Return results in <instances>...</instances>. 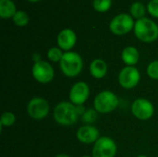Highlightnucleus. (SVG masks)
<instances>
[{"instance_id":"cd10ccee","label":"nucleus","mask_w":158,"mask_h":157,"mask_svg":"<svg viewBox=\"0 0 158 157\" xmlns=\"http://www.w3.org/2000/svg\"><path fill=\"white\" fill-rule=\"evenodd\" d=\"M137 157H148V156H146V155H138Z\"/></svg>"},{"instance_id":"f8f14e48","label":"nucleus","mask_w":158,"mask_h":157,"mask_svg":"<svg viewBox=\"0 0 158 157\" xmlns=\"http://www.w3.org/2000/svg\"><path fill=\"white\" fill-rule=\"evenodd\" d=\"M76 136L78 141L84 144H94L95 142L100 138L99 130L93 125H84L81 127L78 130Z\"/></svg>"},{"instance_id":"dca6fc26","label":"nucleus","mask_w":158,"mask_h":157,"mask_svg":"<svg viewBox=\"0 0 158 157\" xmlns=\"http://www.w3.org/2000/svg\"><path fill=\"white\" fill-rule=\"evenodd\" d=\"M17 9L12 0H0V17L2 19L13 18Z\"/></svg>"},{"instance_id":"20e7f679","label":"nucleus","mask_w":158,"mask_h":157,"mask_svg":"<svg viewBox=\"0 0 158 157\" xmlns=\"http://www.w3.org/2000/svg\"><path fill=\"white\" fill-rule=\"evenodd\" d=\"M118 97L110 91H103L94 99V108L100 114H109L113 112L118 106Z\"/></svg>"},{"instance_id":"39448f33","label":"nucleus","mask_w":158,"mask_h":157,"mask_svg":"<svg viewBox=\"0 0 158 157\" xmlns=\"http://www.w3.org/2000/svg\"><path fill=\"white\" fill-rule=\"evenodd\" d=\"M118 151L117 144L113 139L107 136L100 137L94 144L93 157H115Z\"/></svg>"},{"instance_id":"423d86ee","label":"nucleus","mask_w":158,"mask_h":157,"mask_svg":"<svg viewBox=\"0 0 158 157\" xmlns=\"http://www.w3.org/2000/svg\"><path fill=\"white\" fill-rule=\"evenodd\" d=\"M134 25L135 22L132 17L129 14L122 13L113 18L110 21L109 29L116 35H125L134 29Z\"/></svg>"},{"instance_id":"6e6552de","label":"nucleus","mask_w":158,"mask_h":157,"mask_svg":"<svg viewBox=\"0 0 158 157\" xmlns=\"http://www.w3.org/2000/svg\"><path fill=\"white\" fill-rule=\"evenodd\" d=\"M31 73L34 80L42 84L49 83L55 76V71L51 64L44 60H40L33 64Z\"/></svg>"},{"instance_id":"c85d7f7f","label":"nucleus","mask_w":158,"mask_h":157,"mask_svg":"<svg viewBox=\"0 0 158 157\" xmlns=\"http://www.w3.org/2000/svg\"><path fill=\"white\" fill-rule=\"evenodd\" d=\"M81 157H93V156H89V155H83V156Z\"/></svg>"},{"instance_id":"5701e85b","label":"nucleus","mask_w":158,"mask_h":157,"mask_svg":"<svg viewBox=\"0 0 158 157\" xmlns=\"http://www.w3.org/2000/svg\"><path fill=\"white\" fill-rule=\"evenodd\" d=\"M147 75L152 79V80H156L158 81V59L152 61L146 69Z\"/></svg>"},{"instance_id":"9b49d317","label":"nucleus","mask_w":158,"mask_h":157,"mask_svg":"<svg viewBox=\"0 0 158 157\" xmlns=\"http://www.w3.org/2000/svg\"><path fill=\"white\" fill-rule=\"evenodd\" d=\"M90 95V87L84 81L76 82L69 91V100L75 105H83L89 98Z\"/></svg>"},{"instance_id":"aec40b11","label":"nucleus","mask_w":158,"mask_h":157,"mask_svg":"<svg viewBox=\"0 0 158 157\" xmlns=\"http://www.w3.org/2000/svg\"><path fill=\"white\" fill-rule=\"evenodd\" d=\"M97 118H98V112L94 108V109H92V108L87 109L86 112L84 113V115L81 117L82 121L84 123H86L87 125L94 124L97 120Z\"/></svg>"},{"instance_id":"4be33fe9","label":"nucleus","mask_w":158,"mask_h":157,"mask_svg":"<svg viewBox=\"0 0 158 157\" xmlns=\"http://www.w3.org/2000/svg\"><path fill=\"white\" fill-rule=\"evenodd\" d=\"M16 121V117L12 112H5L1 116L0 124L3 127H11Z\"/></svg>"},{"instance_id":"bb28decb","label":"nucleus","mask_w":158,"mask_h":157,"mask_svg":"<svg viewBox=\"0 0 158 157\" xmlns=\"http://www.w3.org/2000/svg\"><path fill=\"white\" fill-rule=\"evenodd\" d=\"M28 1H30V2H38L40 0H28Z\"/></svg>"},{"instance_id":"b1692460","label":"nucleus","mask_w":158,"mask_h":157,"mask_svg":"<svg viewBox=\"0 0 158 157\" xmlns=\"http://www.w3.org/2000/svg\"><path fill=\"white\" fill-rule=\"evenodd\" d=\"M147 9L151 16L158 19V0H151L148 3Z\"/></svg>"},{"instance_id":"9d476101","label":"nucleus","mask_w":158,"mask_h":157,"mask_svg":"<svg viewBox=\"0 0 158 157\" xmlns=\"http://www.w3.org/2000/svg\"><path fill=\"white\" fill-rule=\"evenodd\" d=\"M131 113L136 118L145 121L150 119L154 116L155 107L149 100L144 98H139L132 103Z\"/></svg>"},{"instance_id":"6ab92c4d","label":"nucleus","mask_w":158,"mask_h":157,"mask_svg":"<svg viewBox=\"0 0 158 157\" xmlns=\"http://www.w3.org/2000/svg\"><path fill=\"white\" fill-rule=\"evenodd\" d=\"M112 6V0H94L93 6L97 12H106Z\"/></svg>"},{"instance_id":"f3484780","label":"nucleus","mask_w":158,"mask_h":157,"mask_svg":"<svg viewBox=\"0 0 158 157\" xmlns=\"http://www.w3.org/2000/svg\"><path fill=\"white\" fill-rule=\"evenodd\" d=\"M131 17L135 18V19H142L144 18V14H145V6L143 3L141 2H134L131 6Z\"/></svg>"},{"instance_id":"393cba45","label":"nucleus","mask_w":158,"mask_h":157,"mask_svg":"<svg viewBox=\"0 0 158 157\" xmlns=\"http://www.w3.org/2000/svg\"><path fill=\"white\" fill-rule=\"evenodd\" d=\"M86 108L84 107V105H76V111H77V114H78V116L80 117V116H83L84 115V113L86 112Z\"/></svg>"},{"instance_id":"7ed1b4c3","label":"nucleus","mask_w":158,"mask_h":157,"mask_svg":"<svg viewBox=\"0 0 158 157\" xmlns=\"http://www.w3.org/2000/svg\"><path fill=\"white\" fill-rule=\"evenodd\" d=\"M78 118L76 105L71 102H61L57 104L54 109V118L59 125L71 126L77 122Z\"/></svg>"},{"instance_id":"4468645a","label":"nucleus","mask_w":158,"mask_h":157,"mask_svg":"<svg viewBox=\"0 0 158 157\" xmlns=\"http://www.w3.org/2000/svg\"><path fill=\"white\" fill-rule=\"evenodd\" d=\"M90 73L94 79H103L107 73L106 63L101 58L94 59L90 64Z\"/></svg>"},{"instance_id":"ddd939ff","label":"nucleus","mask_w":158,"mask_h":157,"mask_svg":"<svg viewBox=\"0 0 158 157\" xmlns=\"http://www.w3.org/2000/svg\"><path fill=\"white\" fill-rule=\"evenodd\" d=\"M76 42H77L76 33L71 29L62 30L58 33L56 38V43L58 47L66 52L70 51L76 44Z\"/></svg>"},{"instance_id":"412c9836","label":"nucleus","mask_w":158,"mask_h":157,"mask_svg":"<svg viewBox=\"0 0 158 157\" xmlns=\"http://www.w3.org/2000/svg\"><path fill=\"white\" fill-rule=\"evenodd\" d=\"M64 53L59 47H52L47 52V57L52 62H60Z\"/></svg>"},{"instance_id":"2eb2a0df","label":"nucleus","mask_w":158,"mask_h":157,"mask_svg":"<svg viewBox=\"0 0 158 157\" xmlns=\"http://www.w3.org/2000/svg\"><path fill=\"white\" fill-rule=\"evenodd\" d=\"M121 59L127 66L134 67L140 59V53L134 46H127L121 53Z\"/></svg>"},{"instance_id":"0eeeda50","label":"nucleus","mask_w":158,"mask_h":157,"mask_svg":"<svg viewBox=\"0 0 158 157\" xmlns=\"http://www.w3.org/2000/svg\"><path fill=\"white\" fill-rule=\"evenodd\" d=\"M50 111L48 102L42 97H33L27 105L28 115L35 120H42L47 117Z\"/></svg>"},{"instance_id":"f257e3e1","label":"nucleus","mask_w":158,"mask_h":157,"mask_svg":"<svg viewBox=\"0 0 158 157\" xmlns=\"http://www.w3.org/2000/svg\"><path fill=\"white\" fill-rule=\"evenodd\" d=\"M135 36L143 43H153L158 38V25L148 18L137 19L134 25Z\"/></svg>"},{"instance_id":"a878e982","label":"nucleus","mask_w":158,"mask_h":157,"mask_svg":"<svg viewBox=\"0 0 158 157\" xmlns=\"http://www.w3.org/2000/svg\"><path fill=\"white\" fill-rule=\"evenodd\" d=\"M55 157H69V155H67L61 154V155H56Z\"/></svg>"},{"instance_id":"1a4fd4ad","label":"nucleus","mask_w":158,"mask_h":157,"mask_svg":"<svg viewBox=\"0 0 158 157\" xmlns=\"http://www.w3.org/2000/svg\"><path fill=\"white\" fill-rule=\"evenodd\" d=\"M140 71L135 67L126 66L120 70L118 74V83L122 88L126 90L135 88L140 82Z\"/></svg>"},{"instance_id":"f03ea898","label":"nucleus","mask_w":158,"mask_h":157,"mask_svg":"<svg viewBox=\"0 0 158 157\" xmlns=\"http://www.w3.org/2000/svg\"><path fill=\"white\" fill-rule=\"evenodd\" d=\"M59 66L62 73L66 77L74 78L81 74L83 68V61L78 53L69 51L64 53Z\"/></svg>"},{"instance_id":"a211bd4d","label":"nucleus","mask_w":158,"mask_h":157,"mask_svg":"<svg viewBox=\"0 0 158 157\" xmlns=\"http://www.w3.org/2000/svg\"><path fill=\"white\" fill-rule=\"evenodd\" d=\"M29 16L26 12L24 11H17L16 14L13 16L12 18V20H13V23L19 27H24L26 26L28 23H29Z\"/></svg>"}]
</instances>
